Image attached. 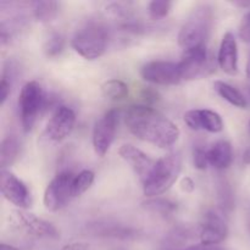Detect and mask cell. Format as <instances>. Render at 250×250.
<instances>
[{"label": "cell", "instance_id": "6da1fadb", "mask_svg": "<svg viewBox=\"0 0 250 250\" xmlns=\"http://www.w3.org/2000/svg\"><path fill=\"white\" fill-rule=\"evenodd\" d=\"M125 122L137 138L161 149L171 148L180 138V128L165 115L148 105L128 107Z\"/></svg>", "mask_w": 250, "mask_h": 250}, {"label": "cell", "instance_id": "7a4b0ae2", "mask_svg": "<svg viewBox=\"0 0 250 250\" xmlns=\"http://www.w3.org/2000/svg\"><path fill=\"white\" fill-rule=\"evenodd\" d=\"M214 23V10L210 5L202 4L192 10L178 32V45L183 50L205 45Z\"/></svg>", "mask_w": 250, "mask_h": 250}, {"label": "cell", "instance_id": "3957f363", "mask_svg": "<svg viewBox=\"0 0 250 250\" xmlns=\"http://www.w3.org/2000/svg\"><path fill=\"white\" fill-rule=\"evenodd\" d=\"M109 34L99 22L90 21L77 29L71 39L73 50L85 60H97L106 51Z\"/></svg>", "mask_w": 250, "mask_h": 250}, {"label": "cell", "instance_id": "277c9868", "mask_svg": "<svg viewBox=\"0 0 250 250\" xmlns=\"http://www.w3.org/2000/svg\"><path fill=\"white\" fill-rule=\"evenodd\" d=\"M182 168V161L178 154H170L159 159L153 171L143 183V193L148 198H158L167 192L177 181Z\"/></svg>", "mask_w": 250, "mask_h": 250}, {"label": "cell", "instance_id": "5b68a950", "mask_svg": "<svg viewBox=\"0 0 250 250\" xmlns=\"http://www.w3.org/2000/svg\"><path fill=\"white\" fill-rule=\"evenodd\" d=\"M43 89L36 81H29L22 87L19 95V110L22 128L26 133L32 131L42 107L44 106Z\"/></svg>", "mask_w": 250, "mask_h": 250}, {"label": "cell", "instance_id": "8992f818", "mask_svg": "<svg viewBox=\"0 0 250 250\" xmlns=\"http://www.w3.org/2000/svg\"><path fill=\"white\" fill-rule=\"evenodd\" d=\"M182 81H193L207 77L215 71V66L210 59L207 45L188 49L183 51L178 61Z\"/></svg>", "mask_w": 250, "mask_h": 250}, {"label": "cell", "instance_id": "52a82bcc", "mask_svg": "<svg viewBox=\"0 0 250 250\" xmlns=\"http://www.w3.org/2000/svg\"><path fill=\"white\" fill-rule=\"evenodd\" d=\"M9 221L12 227L24 232L28 236L39 239H59L60 233L51 222L41 219L24 210H14L9 214Z\"/></svg>", "mask_w": 250, "mask_h": 250}, {"label": "cell", "instance_id": "ba28073f", "mask_svg": "<svg viewBox=\"0 0 250 250\" xmlns=\"http://www.w3.org/2000/svg\"><path fill=\"white\" fill-rule=\"evenodd\" d=\"M75 176L68 171L58 173L45 188L43 197L44 207L49 211L63 209L72 199V182Z\"/></svg>", "mask_w": 250, "mask_h": 250}, {"label": "cell", "instance_id": "9c48e42d", "mask_svg": "<svg viewBox=\"0 0 250 250\" xmlns=\"http://www.w3.org/2000/svg\"><path fill=\"white\" fill-rule=\"evenodd\" d=\"M117 125H119V111L116 109L106 111L95 122L92 142L95 154L100 158L106 155L111 148L116 136Z\"/></svg>", "mask_w": 250, "mask_h": 250}, {"label": "cell", "instance_id": "30bf717a", "mask_svg": "<svg viewBox=\"0 0 250 250\" xmlns=\"http://www.w3.org/2000/svg\"><path fill=\"white\" fill-rule=\"evenodd\" d=\"M141 76L144 81L156 85H176L182 81L178 63L165 60L144 63L141 68Z\"/></svg>", "mask_w": 250, "mask_h": 250}, {"label": "cell", "instance_id": "8fae6325", "mask_svg": "<svg viewBox=\"0 0 250 250\" xmlns=\"http://www.w3.org/2000/svg\"><path fill=\"white\" fill-rule=\"evenodd\" d=\"M0 188L5 199L20 210L31 207V193L27 186L9 170H1L0 173Z\"/></svg>", "mask_w": 250, "mask_h": 250}, {"label": "cell", "instance_id": "7c38bea8", "mask_svg": "<svg viewBox=\"0 0 250 250\" xmlns=\"http://www.w3.org/2000/svg\"><path fill=\"white\" fill-rule=\"evenodd\" d=\"M229 236L227 224L221 215L214 210L205 212L199 226L200 244L219 246Z\"/></svg>", "mask_w": 250, "mask_h": 250}, {"label": "cell", "instance_id": "4fadbf2b", "mask_svg": "<svg viewBox=\"0 0 250 250\" xmlns=\"http://www.w3.org/2000/svg\"><path fill=\"white\" fill-rule=\"evenodd\" d=\"M76 114L71 107L60 105L51 115L45 127V133L50 141L61 142L67 138L75 129Z\"/></svg>", "mask_w": 250, "mask_h": 250}, {"label": "cell", "instance_id": "5bb4252c", "mask_svg": "<svg viewBox=\"0 0 250 250\" xmlns=\"http://www.w3.org/2000/svg\"><path fill=\"white\" fill-rule=\"evenodd\" d=\"M183 120H185V124L193 131H207L209 133H220L225 128L221 115L214 110H188L183 116Z\"/></svg>", "mask_w": 250, "mask_h": 250}, {"label": "cell", "instance_id": "9a60e30c", "mask_svg": "<svg viewBox=\"0 0 250 250\" xmlns=\"http://www.w3.org/2000/svg\"><path fill=\"white\" fill-rule=\"evenodd\" d=\"M119 155L124 161H126L132 170L134 171L142 183L146 182V178L153 171L156 161L153 160L149 155H146L144 151L138 149L132 144H124L119 148Z\"/></svg>", "mask_w": 250, "mask_h": 250}, {"label": "cell", "instance_id": "2e32d148", "mask_svg": "<svg viewBox=\"0 0 250 250\" xmlns=\"http://www.w3.org/2000/svg\"><path fill=\"white\" fill-rule=\"evenodd\" d=\"M217 63L227 75L234 76L238 73V44L232 32H226L222 37L217 54Z\"/></svg>", "mask_w": 250, "mask_h": 250}, {"label": "cell", "instance_id": "e0dca14e", "mask_svg": "<svg viewBox=\"0 0 250 250\" xmlns=\"http://www.w3.org/2000/svg\"><path fill=\"white\" fill-rule=\"evenodd\" d=\"M209 155V165L216 170L222 171L229 168L233 161V149L232 144L229 141H217L212 144L211 148L208 149Z\"/></svg>", "mask_w": 250, "mask_h": 250}, {"label": "cell", "instance_id": "ac0fdd59", "mask_svg": "<svg viewBox=\"0 0 250 250\" xmlns=\"http://www.w3.org/2000/svg\"><path fill=\"white\" fill-rule=\"evenodd\" d=\"M214 89L216 90V93L222 99L226 100L233 106L238 107V109H247V106H248L246 97L229 83L224 82V81H215Z\"/></svg>", "mask_w": 250, "mask_h": 250}, {"label": "cell", "instance_id": "d6986e66", "mask_svg": "<svg viewBox=\"0 0 250 250\" xmlns=\"http://www.w3.org/2000/svg\"><path fill=\"white\" fill-rule=\"evenodd\" d=\"M21 151V143L14 136L5 137L0 146V165L1 170H6V167L11 166L17 160Z\"/></svg>", "mask_w": 250, "mask_h": 250}, {"label": "cell", "instance_id": "ffe728a7", "mask_svg": "<svg viewBox=\"0 0 250 250\" xmlns=\"http://www.w3.org/2000/svg\"><path fill=\"white\" fill-rule=\"evenodd\" d=\"M31 6L32 14L37 21L42 22V23H49L59 14L60 5L58 1L45 0V1H32Z\"/></svg>", "mask_w": 250, "mask_h": 250}, {"label": "cell", "instance_id": "44dd1931", "mask_svg": "<svg viewBox=\"0 0 250 250\" xmlns=\"http://www.w3.org/2000/svg\"><path fill=\"white\" fill-rule=\"evenodd\" d=\"M102 93L105 98L110 100H122L128 95V85L121 80L112 78L105 81L102 84Z\"/></svg>", "mask_w": 250, "mask_h": 250}, {"label": "cell", "instance_id": "7402d4cb", "mask_svg": "<svg viewBox=\"0 0 250 250\" xmlns=\"http://www.w3.org/2000/svg\"><path fill=\"white\" fill-rule=\"evenodd\" d=\"M143 208L161 216H171L177 211V204L164 198H150L143 203Z\"/></svg>", "mask_w": 250, "mask_h": 250}, {"label": "cell", "instance_id": "603a6c76", "mask_svg": "<svg viewBox=\"0 0 250 250\" xmlns=\"http://www.w3.org/2000/svg\"><path fill=\"white\" fill-rule=\"evenodd\" d=\"M94 172L90 170H83L76 175L72 182V197L77 198L84 194L94 183Z\"/></svg>", "mask_w": 250, "mask_h": 250}, {"label": "cell", "instance_id": "cb8c5ba5", "mask_svg": "<svg viewBox=\"0 0 250 250\" xmlns=\"http://www.w3.org/2000/svg\"><path fill=\"white\" fill-rule=\"evenodd\" d=\"M44 54L48 58H56L60 55L65 49V38L60 33H53L49 36L44 43Z\"/></svg>", "mask_w": 250, "mask_h": 250}, {"label": "cell", "instance_id": "d4e9b609", "mask_svg": "<svg viewBox=\"0 0 250 250\" xmlns=\"http://www.w3.org/2000/svg\"><path fill=\"white\" fill-rule=\"evenodd\" d=\"M172 7V2L167 0H153L148 5L149 16L153 20H160L167 16Z\"/></svg>", "mask_w": 250, "mask_h": 250}, {"label": "cell", "instance_id": "484cf974", "mask_svg": "<svg viewBox=\"0 0 250 250\" xmlns=\"http://www.w3.org/2000/svg\"><path fill=\"white\" fill-rule=\"evenodd\" d=\"M100 236L109 237H129L133 234V229L129 227H124L121 225H99Z\"/></svg>", "mask_w": 250, "mask_h": 250}, {"label": "cell", "instance_id": "4316f807", "mask_svg": "<svg viewBox=\"0 0 250 250\" xmlns=\"http://www.w3.org/2000/svg\"><path fill=\"white\" fill-rule=\"evenodd\" d=\"M193 164L198 170H205L209 166L208 149H204L203 146H195L193 149Z\"/></svg>", "mask_w": 250, "mask_h": 250}, {"label": "cell", "instance_id": "83f0119b", "mask_svg": "<svg viewBox=\"0 0 250 250\" xmlns=\"http://www.w3.org/2000/svg\"><path fill=\"white\" fill-rule=\"evenodd\" d=\"M238 36L244 43H250V10L242 17L238 28Z\"/></svg>", "mask_w": 250, "mask_h": 250}, {"label": "cell", "instance_id": "f1b7e54d", "mask_svg": "<svg viewBox=\"0 0 250 250\" xmlns=\"http://www.w3.org/2000/svg\"><path fill=\"white\" fill-rule=\"evenodd\" d=\"M9 76L6 73H2L1 81H0V105H4L6 103L7 98L10 95V89H11V82L9 80Z\"/></svg>", "mask_w": 250, "mask_h": 250}, {"label": "cell", "instance_id": "f546056e", "mask_svg": "<svg viewBox=\"0 0 250 250\" xmlns=\"http://www.w3.org/2000/svg\"><path fill=\"white\" fill-rule=\"evenodd\" d=\"M180 186H181V189L186 193H192L193 190L195 189V182L190 177H187V176L181 180Z\"/></svg>", "mask_w": 250, "mask_h": 250}, {"label": "cell", "instance_id": "4dcf8cb0", "mask_svg": "<svg viewBox=\"0 0 250 250\" xmlns=\"http://www.w3.org/2000/svg\"><path fill=\"white\" fill-rule=\"evenodd\" d=\"M90 246L87 242H73L63 246L60 250H89Z\"/></svg>", "mask_w": 250, "mask_h": 250}, {"label": "cell", "instance_id": "1f68e13d", "mask_svg": "<svg viewBox=\"0 0 250 250\" xmlns=\"http://www.w3.org/2000/svg\"><path fill=\"white\" fill-rule=\"evenodd\" d=\"M181 250H225V249L219 246H204V244H197V246L188 247V248L181 249Z\"/></svg>", "mask_w": 250, "mask_h": 250}, {"label": "cell", "instance_id": "d6a6232c", "mask_svg": "<svg viewBox=\"0 0 250 250\" xmlns=\"http://www.w3.org/2000/svg\"><path fill=\"white\" fill-rule=\"evenodd\" d=\"M0 250H19V249H17L16 247L10 246V244H5V243H2L1 246H0Z\"/></svg>", "mask_w": 250, "mask_h": 250}, {"label": "cell", "instance_id": "836d02e7", "mask_svg": "<svg viewBox=\"0 0 250 250\" xmlns=\"http://www.w3.org/2000/svg\"><path fill=\"white\" fill-rule=\"evenodd\" d=\"M243 160H244V163H246V164H250V148L246 151V154H244Z\"/></svg>", "mask_w": 250, "mask_h": 250}, {"label": "cell", "instance_id": "e575fe53", "mask_svg": "<svg viewBox=\"0 0 250 250\" xmlns=\"http://www.w3.org/2000/svg\"><path fill=\"white\" fill-rule=\"evenodd\" d=\"M246 73H247V77H248V80L250 81V55H249V59H248V62H247Z\"/></svg>", "mask_w": 250, "mask_h": 250}, {"label": "cell", "instance_id": "d590c367", "mask_svg": "<svg viewBox=\"0 0 250 250\" xmlns=\"http://www.w3.org/2000/svg\"><path fill=\"white\" fill-rule=\"evenodd\" d=\"M249 128H250V120H249Z\"/></svg>", "mask_w": 250, "mask_h": 250}]
</instances>
